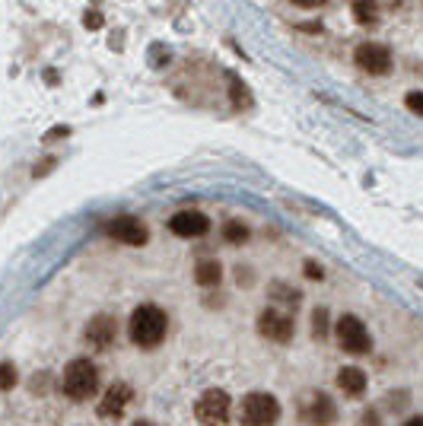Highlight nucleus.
<instances>
[{"label": "nucleus", "instance_id": "1", "mask_svg": "<svg viewBox=\"0 0 423 426\" xmlns=\"http://www.w3.org/2000/svg\"><path fill=\"white\" fill-rule=\"evenodd\" d=\"M127 331H131V341L137 347L153 350V347L162 344V337H166V331H169V318H166V312H162L160 305L146 303V305H137V309L131 312Z\"/></svg>", "mask_w": 423, "mask_h": 426}, {"label": "nucleus", "instance_id": "2", "mask_svg": "<svg viewBox=\"0 0 423 426\" xmlns=\"http://www.w3.org/2000/svg\"><path fill=\"white\" fill-rule=\"evenodd\" d=\"M61 388L70 401H90L99 392V369L90 359H74V363L64 369Z\"/></svg>", "mask_w": 423, "mask_h": 426}, {"label": "nucleus", "instance_id": "3", "mask_svg": "<svg viewBox=\"0 0 423 426\" xmlns=\"http://www.w3.org/2000/svg\"><path fill=\"white\" fill-rule=\"evenodd\" d=\"M242 426H274L280 420V401L268 392H251L242 398Z\"/></svg>", "mask_w": 423, "mask_h": 426}, {"label": "nucleus", "instance_id": "4", "mask_svg": "<svg viewBox=\"0 0 423 426\" xmlns=\"http://www.w3.org/2000/svg\"><path fill=\"white\" fill-rule=\"evenodd\" d=\"M334 337H338V344L344 353H350V357H363V353L373 350V337H369L366 324L360 322L356 315H340L338 324H334Z\"/></svg>", "mask_w": 423, "mask_h": 426}, {"label": "nucleus", "instance_id": "5", "mask_svg": "<svg viewBox=\"0 0 423 426\" xmlns=\"http://www.w3.org/2000/svg\"><path fill=\"white\" fill-rule=\"evenodd\" d=\"M354 61H356V67L369 76H389L391 74V51H389V45H382V41H363V45H356Z\"/></svg>", "mask_w": 423, "mask_h": 426}, {"label": "nucleus", "instance_id": "6", "mask_svg": "<svg viewBox=\"0 0 423 426\" xmlns=\"http://www.w3.org/2000/svg\"><path fill=\"white\" fill-rule=\"evenodd\" d=\"M229 394L223 388H207L195 404V417L204 426H223L229 420Z\"/></svg>", "mask_w": 423, "mask_h": 426}, {"label": "nucleus", "instance_id": "7", "mask_svg": "<svg viewBox=\"0 0 423 426\" xmlns=\"http://www.w3.org/2000/svg\"><path fill=\"white\" fill-rule=\"evenodd\" d=\"M258 334L274 341V344H290L293 341V315L277 309V305L264 309L261 315H258Z\"/></svg>", "mask_w": 423, "mask_h": 426}, {"label": "nucleus", "instance_id": "8", "mask_svg": "<svg viewBox=\"0 0 423 426\" xmlns=\"http://www.w3.org/2000/svg\"><path fill=\"white\" fill-rule=\"evenodd\" d=\"M131 401H134V388L127 385V382H115V385L102 394V401H99V417L115 423V420L125 417V411H127Z\"/></svg>", "mask_w": 423, "mask_h": 426}, {"label": "nucleus", "instance_id": "9", "mask_svg": "<svg viewBox=\"0 0 423 426\" xmlns=\"http://www.w3.org/2000/svg\"><path fill=\"white\" fill-rule=\"evenodd\" d=\"M169 229L179 239H201V235H207L210 220H207V213H201V210H179L169 220Z\"/></svg>", "mask_w": 423, "mask_h": 426}, {"label": "nucleus", "instance_id": "10", "mask_svg": "<svg viewBox=\"0 0 423 426\" xmlns=\"http://www.w3.org/2000/svg\"><path fill=\"white\" fill-rule=\"evenodd\" d=\"M303 420L312 426H331L334 420H338V407H334V401L328 398V394L312 392L309 401L303 404Z\"/></svg>", "mask_w": 423, "mask_h": 426}, {"label": "nucleus", "instance_id": "11", "mask_svg": "<svg viewBox=\"0 0 423 426\" xmlns=\"http://www.w3.org/2000/svg\"><path fill=\"white\" fill-rule=\"evenodd\" d=\"M105 233H109L111 239L125 242V245H144V242L150 239L146 226L137 220V217H118V220H111L109 226H105Z\"/></svg>", "mask_w": 423, "mask_h": 426}, {"label": "nucleus", "instance_id": "12", "mask_svg": "<svg viewBox=\"0 0 423 426\" xmlns=\"http://www.w3.org/2000/svg\"><path fill=\"white\" fill-rule=\"evenodd\" d=\"M86 344L96 347V350H105V347L115 344V318L111 315H96L90 324H86Z\"/></svg>", "mask_w": 423, "mask_h": 426}, {"label": "nucleus", "instance_id": "13", "mask_svg": "<svg viewBox=\"0 0 423 426\" xmlns=\"http://www.w3.org/2000/svg\"><path fill=\"white\" fill-rule=\"evenodd\" d=\"M366 382L369 378L360 366H344V369L338 372V388L347 394V398H363V394H366Z\"/></svg>", "mask_w": 423, "mask_h": 426}, {"label": "nucleus", "instance_id": "14", "mask_svg": "<svg viewBox=\"0 0 423 426\" xmlns=\"http://www.w3.org/2000/svg\"><path fill=\"white\" fill-rule=\"evenodd\" d=\"M354 20L360 22L363 29H373L379 22V4L375 0H354V7H350Z\"/></svg>", "mask_w": 423, "mask_h": 426}, {"label": "nucleus", "instance_id": "15", "mask_svg": "<svg viewBox=\"0 0 423 426\" xmlns=\"http://www.w3.org/2000/svg\"><path fill=\"white\" fill-rule=\"evenodd\" d=\"M195 280L201 283V287H216V283L223 280V268H220V261H214V258H204V261H197V268H195Z\"/></svg>", "mask_w": 423, "mask_h": 426}, {"label": "nucleus", "instance_id": "16", "mask_svg": "<svg viewBox=\"0 0 423 426\" xmlns=\"http://www.w3.org/2000/svg\"><path fill=\"white\" fill-rule=\"evenodd\" d=\"M268 296H271V303H274V305H286V309H296L299 299H303V296H299V289L286 287V283H280V280L268 287Z\"/></svg>", "mask_w": 423, "mask_h": 426}, {"label": "nucleus", "instance_id": "17", "mask_svg": "<svg viewBox=\"0 0 423 426\" xmlns=\"http://www.w3.org/2000/svg\"><path fill=\"white\" fill-rule=\"evenodd\" d=\"M223 239H226L229 245H242V242H249V226L239 220L226 223V226H223Z\"/></svg>", "mask_w": 423, "mask_h": 426}, {"label": "nucleus", "instance_id": "18", "mask_svg": "<svg viewBox=\"0 0 423 426\" xmlns=\"http://www.w3.org/2000/svg\"><path fill=\"white\" fill-rule=\"evenodd\" d=\"M312 337H315V341H325V337H328V309H315L312 312Z\"/></svg>", "mask_w": 423, "mask_h": 426}, {"label": "nucleus", "instance_id": "19", "mask_svg": "<svg viewBox=\"0 0 423 426\" xmlns=\"http://www.w3.org/2000/svg\"><path fill=\"white\" fill-rule=\"evenodd\" d=\"M13 385H16V366L0 363V392H10Z\"/></svg>", "mask_w": 423, "mask_h": 426}, {"label": "nucleus", "instance_id": "20", "mask_svg": "<svg viewBox=\"0 0 423 426\" xmlns=\"http://www.w3.org/2000/svg\"><path fill=\"white\" fill-rule=\"evenodd\" d=\"M229 92H233V99H236V105H249V102H251L249 90H245V86H242V83L236 80V76H233V80H229Z\"/></svg>", "mask_w": 423, "mask_h": 426}, {"label": "nucleus", "instance_id": "21", "mask_svg": "<svg viewBox=\"0 0 423 426\" xmlns=\"http://www.w3.org/2000/svg\"><path fill=\"white\" fill-rule=\"evenodd\" d=\"M404 105H408V111H414V115H423V90H410L408 96H404Z\"/></svg>", "mask_w": 423, "mask_h": 426}, {"label": "nucleus", "instance_id": "22", "mask_svg": "<svg viewBox=\"0 0 423 426\" xmlns=\"http://www.w3.org/2000/svg\"><path fill=\"white\" fill-rule=\"evenodd\" d=\"M303 270H305V277H309V280H315V283L325 280V270H321L315 261H305V268H303Z\"/></svg>", "mask_w": 423, "mask_h": 426}, {"label": "nucleus", "instance_id": "23", "mask_svg": "<svg viewBox=\"0 0 423 426\" xmlns=\"http://www.w3.org/2000/svg\"><path fill=\"white\" fill-rule=\"evenodd\" d=\"M290 4H296V7H303V10H312V7H321L325 0H290Z\"/></svg>", "mask_w": 423, "mask_h": 426}, {"label": "nucleus", "instance_id": "24", "mask_svg": "<svg viewBox=\"0 0 423 426\" xmlns=\"http://www.w3.org/2000/svg\"><path fill=\"white\" fill-rule=\"evenodd\" d=\"M86 22H90V29H99V22H102V16H99V13H90V16H86Z\"/></svg>", "mask_w": 423, "mask_h": 426}, {"label": "nucleus", "instance_id": "25", "mask_svg": "<svg viewBox=\"0 0 423 426\" xmlns=\"http://www.w3.org/2000/svg\"><path fill=\"white\" fill-rule=\"evenodd\" d=\"M404 426H423V417H410V420H408V423H404Z\"/></svg>", "mask_w": 423, "mask_h": 426}, {"label": "nucleus", "instance_id": "26", "mask_svg": "<svg viewBox=\"0 0 423 426\" xmlns=\"http://www.w3.org/2000/svg\"><path fill=\"white\" fill-rule=\"evenodd\" d=\"M134 426H153V423H146V420H137V423H134Z\"/></svg>", "mask_w": 423, "mask_h": 426}]
</instances>
